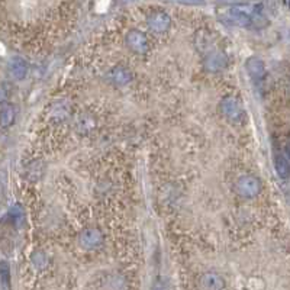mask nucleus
Masks as SVG:
<instances>
[{
    "mask_svg": "<svg viewBox=\"0 0 290 290\" xmlns=\"http://www.w3.org/2000/svg\"><path fill=\"white\" fill-rule=\"evenodd\" d=\"M127 44L136 54H144L148 51V39L141 31L136 29L129 31V34L127 35Z\"/></svg>",
    "mask_w": 290,
    "mask_h": 290,
    "instance_id": "4",
    "label": "nucleus"
},
{
    "mask_svg": "<svg viewBox=\"0 0 290 290\" xmlns=\"http://www.w3.org/2000/svg\"><path fill=\"white\" fill-rule=\"evenodd\" d=\"M13 120H15V108H13V105H9V103L3 105L0 108V127H10L13 124Z\"/></svg>",
    "mask_w": 290,
    "mask_h": 290,
    "instance_id": "11",
    "label": "nucleus"
},
{
    "mask_svg": "<svg viewBox=\"0 0 290 290\" xmlns=\"http://www.w3.org/2000/svg\"><path fill=\"white\" fill-rule=\"evenodd\" d=\"M181 5H193V6H198V5H205V0H176Z\"/></svg>",
    "mask_w": 290,
    "mask_h": 290,
    "instance_id": "15",
    "label": "nucleus"
},
{
    "mask_svg": "<svg viewBox=\"0 0 290 290\" xmlns=\"http://www.w3.org/2000/svg\"><path fill=\"white\" fill-rule=\"evenodd\" d=\"M247 71L250 74V77L253 79L254 82H261L264 77H265V65L260 60V58H255V57H251L247 60Z\"/></svg>",
    "mask_w": 290,
    "mask_h": 290,
    "instance_id": "7",
    "label": "nucleus"
},
{
    "mask_svg": "<svg viewBox=\"0 0 290 290\" xmlns=\"http://www.w3.org/2000/svg\"><path fill=\"white\" fill-rule=\"evenodd\" d=\"M227 55L224 54V53H212V54L209 55L208 58L205 60V68H206L208 71L218 72L221 71V70H224V68L227 67Z\"/></svg>",
    "mask_w": 290,
    "mask_h": 290,
    "instance_id": "8",
    "label": "nucleus"
},
{
    "mask_svg": "<svg viewBox=\"0 0 290 290\" xmlns=\"http://www.w3.org/2000/svg\"><path fill=\"white\" fill-rule=\"evenodd\" d=\"M260 10H261L260 5H234L232 8L222 13L221 19L229 25L250 27L254 22V16L258 15Z\"/></svg>",
    "mask_w": 290,
    "mask_h": 290,
    "instance_id": "1",
    "label": "nucleus"
},
{
    "mask_svg": "<svg viewBox=\"0 0 290 290\" xmlns=\"http://www.w3.org/2000/svg\"><path fill=\"white\" fill-rule=\"evenodd\" d=\"M0 279H2V281L5 283L6 287L9 286L10 270H9V264L6 263V261H2V263H0Z\"/></svg>",
    "mask_w": 290,
    "mask_h": 290,
    "instance_id": "14",
    "label": "nucleus"
},
{
    "mask_svg": "<svg viewBox=\"0 0 290 290\" xmlns=\"http://www.w3.org/2000/svg\"><path fill=\"white\" fill-rule=\"evenodd\" d=\"M112 80L119 84V86H125L131 80V72L128 71L127 68L118 67L112 71Z\"/></svg>",
    "mask_w": 290,
    "mask_h": 290,
    "instance_id": "13",
    "label": "nucleus"
},
{
    "mask_svg": "<svg viewBox=\"0 0 290 290\" xmlns=\"http://www.w3.org/2000/svg\"><path fill=\"white\" fill-rule=\"evenodd\" d=\"M202 283L206 289H224L225 283L221 276H218L216 273H206L202 279Z\"/></svg>",
    "mask_w": 290,
    "mask_h": 290,
    "instance_id": "12",
    "label": "nucleus"
},
{
    "mask_svg": "<svg viewBox=\"0 0 290 290\" xmlns=\"http://www.w3.org/2000/svg\"><path fill=\"white\" fill-rule=\"evenodd\" d=\"M221 109H222V113L232 122H239L244 118V110L236 98H232V96L225 98L221 103Z\"/></svg>",
    "mask_w": 290,
    "mask_h": 290,
    "instance_id": "3",
    "label": "nucleus"
},
{
    "mask_svg": "<svg viewBox=\"0 0 290 290\" xmlns=\"http://www.w3.org/2000/svg\"><path fill=\"white\" fill-rule=\"evenodd\" d=\"M274 167H276V172L279 174V177L281 179H287L290 173V165H289V158L286 155L276 154L274 157Z\"/></svg>",
    "mask_w": 290,
    "mask_h": 290,
    "instance_id": "10",
    "label": "nucleus"
},
{
    "mask_svg": "<svg viewBox=\"0 0 290 290\" xmlns=\"http://www.w3.org/2000/svg\"><path fill=\"white\" fill-rule=\"evenodd\" d=\"M170 23H172V19L165 12H155L148 16V27L151 31L158 32V34L165 32L170 28Z\"/></svg>",
    "mask_w": 290,
    "mask_h": 290,
    "instance_id": "6",
    "label": "nucleus"
},
{
    "mask_svg": "<svg viewBox=\"0 0 290 290\" xmlns=\"http://www.w3.org/2000/svg\"><path fill=\"white\" fill-rule=\"evenodd\" d=\"M6 98H8V93L5 90V87L0 86V103H3V102L6 100Z\"/></svg>",
    "mask_w": 290,
    "mask_h": 290,
    "instance_id": "16",
    "label": "nucleus"
},
{
    "mask_svg": "<svg viewBox=\"0 0 290 290\" xmlns=\"http://www.w3.org/2000/svg\"><path fill=\"white\" fill-rule=\"evenodd\" d=\"M260 180L254 176H241L236 181V191L245 199H253L260 193Z\"/></svg>",
    "mask_w": 290,
    "mask_h": 290,
    "instance_id": "2",
    "label": "nucleus"
},
{
    "mask_svg": "<svg viewBox=\"0 0 290 290\" xmlns=\"http://www.w3.org/2000/svg\"><path fill=\"white\" fill-rule=\"evenodd\" d=\"M9 71L15 80H23L28 74V64L22 58H13L9 63Z\"/></svg>",
    "mask_w": 290,
    "mask_h": 290,
    "instance_id": "9",
    "label": "nucleus"
},
{
    "mask_svg": "<svg viewBox=\"0 0 290 290\" xmlns=\"http://www.w3.org/2000/svg\"><path fill=\"white\" fill-rule=\"evenodd\" d=\"M102 243H103V235L100 231L94 228H89V229L83 231V234L80 235V245L84 250H89V251L96 250L102 245Z\"/></svg>",
    "mask_w": 290,
    "mask_h": 290,
    "instance_id": "5",
    "label": "nucleus"
}]
</instances>
